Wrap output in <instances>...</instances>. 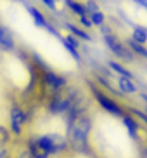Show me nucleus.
<instances>
[{"mask_svg":"<svg viewBox=\"0 0 147 158\" xmlns=\"http://www.w3.org/2000/svg\"><path fill=\"white\" fill-rule=\"evenodd\" d=\"M85 9H87V14H92V12H97V10H101V5L97 0H85Z\"/></svg>","mask_w":147,"mask_h":158,"instance_id":"obj_19","label":"nucleus"},{"mask_svg":"<svg viewBox=\"0 0 147 158\" xmlns=\"http://www.w3.org/2000/svg\"><path fill=\"white\" fill-rule=\"evenodd\" d=\"M35 141H37V144L49 155V156H50V155H55V153H61V151H64V149L68 148L66 137L61 135V134H55V132H52V134H43V135H40V137H37Z\"/></svg>","mask_w":147,"mask_h":158,"instance_id":"obj_2","label":"nucleus"},{"mask_svg":"<svg viewBox=\"0 0 147 158\" xmlns=\"http://www.w3.org/2000/svg\"><path fill=\"white\" fill-rule=\"evenodd\" d=\"M126 47L133 52L135 56H140V57H144V59H147V45L133 42L132 38H126Z\"/></svg>","mask_w":147,"mask_h":158,"instance_id":"obj_14","label":"nucleus"},{"mask_svg":"<svg viewBox=\"0 0 147 158\" xmlns=\"http://www.w3.org/2000/svg\"><path fill=\"white\" fill-rule=\"evenodd\" d=\"M40 2L50 10H57V0H40Z\"/></svg>","mask_w":147,"mask_h":158,"instance_id":"obj_25","label":"nucleus"},{"mask_svg":"<svg viewBox=\"0 0 147 158\" xmlns=\"http://www.w3.org/2000/svg\"><path fill=\"white\" fill-rule=\"evenodd\" d=\"M130 111H132V115H135V116H137V118H140V120H142L144 123H145V125H147V115H145V113H144V111H138L137 108H132Z\"/></svg>","mask_w":147,"mask_h":158,"instance_id":"obj_22","label":"nucleus"},{"mask_svg":"<svg viewBox=\"0 0 147 158\" xmlns=\"http://www.w3.org/2000/svg\"><path fill=\"white\" fill-rule=\"evenodd\" d=\"M102 40H104V44H106L107 49H109V51L113 52V56H116L118 59L128 61V63H132V61L135 59V54H133L132 51H130L128 47H126V44H123V42L120 40V38L116 37L114 33L104 35V37H102Z\"/></svg>","mask_w":147,"mask_h":158,"instance_id":"obj_3","label":"nucleus"},{"mask_svg":"<svg viewBox=\"0 0 147 158\" xmlns=\"http://www.w3.org/2000/svg\"><path fill=\"white\" fill-rule=\"evenodd\" d=\"M0 158H9V151L7 149H0Z\"/></svg>","mask_w":147,"mask_h":158,"instance_id":"obj_28","label":"nucleus"},{"mask_svg":"<svg viewBox=\"0 0 147 158\" xmlns=\"http://www.w3.org/2000/svg\"><path fill=\"white\" fill-rule=\"evenodd\" d=\"M132 40L137 44H142V45H147V28L144 26H133L132 30Z\"/></svg>","mask_w":147,"mask_h":158,"instance_id":"obj_15","label":"nucleus"},{"mask_svg":"<svg viewBox=\"0 0 147 158\" xmlns=\"http://www.w3.org/2000/svg\"><path fill=\"white\" fill-rule=\"evenodd\" d=\"M28 153H30V158H49V155L38 146L35 139H31L28 144Z\"/></svg>","mask_w":147,"mask_h":158,"instance_id":"obj_16","label":"nucleus"},{"mask_svg":"<svg viewBox=\"0 0 147 158\" xmlns=\"http://www.w3.org/2000/svg\"><path fill=\"white\" fill-rule=\"evenodd\" d=\"M66 30H68L71 35H74V37L78 38V40H85V42H92V35L87 31V30H83L81 26H74L73 23H64L62 24Z\"/></svg>","mask_w":147,"mask_h":158,"instance_id":"obj_9","label":"nucleus"},{"mask_svg":"<svg viewBox=\"0 0 147 158\" xmlns=\"http://www.w3.org/2000/svg\"><path fill=\"white\" fill-rule=\"evenodd\" d=\"M140 99H142L144 102H145V115H147V94H144V92H140Z\"/></svg>","mask_w":147,"mask_h":158,"instance_id":"obj_27","label":"nucleus"},{"mask_svg":"<svg viewBox=\"0 0 147 158\" xmlns=\"http://www.w3.org/2000/svg\"><path fill=\"white\" fill-rule=\"evenodd\" d=\"M57 38H59V42L62 44V47H64V49L69 52V54H71V57H73L74 61H78V63H80V61H81V54L78 52V49H76V47H73L71 44H68V42H66L64 38H62V35H59Z\"/></svg>","mask_w":147,"mask_h":158,"instance_id":"obj_17","label":"nucleus"},{"mask_svg":"<svg viewBox=\"0 0 147 158\" xmlns=\"http://www.w3.org/2000/svg\"><path fill=\"white\" fill-rule=\"evenodd\" d=\"M42 82H43V85H45V87L50 89V92L62 90V89H66V85H68L66 77H62V75H59V73H55V71H52V70H45L43 73H42Z\"/></svg>","mask_w":147,"mask_h":158,"instance_id":"obj_5","label":"nucleus"},{"mask_svg":"<svg viewBox=\"0 0 147 158\" xmlns=\"http://www.w3.org/2000/svg\"><path fill=\"white\" fill-rule=\"evenodd\" d=\"M0 47L5 49V51H14V47H16L12 35H10V31L5 28L4 24H0Z\"/></svg>","mask_w":147,"mask_h":158,"instance_id":"obj_10","label":"nucleus"},{"mask_svg":"<svg viewBox=\"0 0 147 158\" xmlns=\"http://www.w3.org/2000/svg\"><path fill=\"white\" fill-rule=\"evenodd\" d=\"M99 28V31H101V35L104 37V35H109V33H113V26H109V24H101V26H97Z\"/></svg>","mask_w":147,"mask_h":158,"instance_id":"obj_23","label":"nucleus"},{"mask_svg":"<svg viewBox=\"0 0 147 158\" xmlns=\"http://www.w3.org/2000/svg\"><path fill=\"white\" fill-rule=\"evenodd\" d=\"M62 2H64V5L68 7V10L71 12V14H76L78 18H80V16L87 14L85 5H83L81 2H78V0H62Z\"/></svg>","mask_w":147,"mask_h":158,"instance_id":"obj_13","label":"nucleus"},{"mask_svg":"<svg viewBox=\"0 0 147 158\" xmlns=\"http://www.w3.org/2000/svg\"><path fill=\"white\" fill-rule=\"evenodd\" d=\"M90 89H92V92H93V98H95V101L99 102V106L104 110V111H107L109 115H113V116H123L125 113H123V110L120 108V104L114 101L113 98H109V96H106V94L102 92L101 89H97L93 84H90Z\"/></svg>","mask_w":147,"mask_h":158,"instance_id":"obj_4","label":"nucleus"},{"mask_svg":"<svg viewBox=\"0 0 147 158\" xmlns=\"http://www.w3.org/2000/svg\"><path fill=\"white\" fill-rule=\"evenodd\" d=\"M121 120H123L125 129L128 130V135L132 137V139H137V134H138V122L135 120L132 115H128V113L121 116Z\"/></svg>","mask_w":147,"mask_h":158,"instance_id":"obj_11","label":"nucleus"},{"mask_svg":"<svg viewBox=\"0 0 147 158\" xmlns=\"http://www.w3.org/2000/svg\"><path fill=\"white\" fill-rule=\"evenodd\" d=\"M80 26H81L83 30H90V28H93V24H92V21H90V18H88V14L80 16Z\"/></svg>","mask_w":147,"mask_h":158,"instance_id":"obj_20","label":"nucleus"},{"mask_svg":"<svg viewBox=\"0 0 147 158\" xmlns=\"http://www.w3.org/2000/svg\"><path fill=\"white\" fill-rule=\"evenodd\" d=\"M26 10H28V14L31 16L33 19V23H35V26H38V28H43L45 30L47 26H49V19L45 18V14L42 12L38 7H35V5H26Z\"/></svg>","mask_w":147,"mask_h":158,"instance_id":"obj_7","label":"nucleus"},{"mask_svg":"<svg viewBox=\"0 0 147 158\" xmlns=\"http://www.w3.org/2000/svg\"><path fill=\"white\" fill-rule=\"evenodd\" d=\"M7 141H9V132H7L4 127L0 125V146H2V144H5Z\"/></svg>","mask_w":147,"mask_h":158,"instance_id":"obj_24","label":"nucleus"},{"mask_svg":"<svg viewBox=\"0 0 147 158\" xmlns=\"http://www.w3.org/2000/svg\"><path fill=\"white\" fill-rule=\"evenodd\" d=\"M116 84H118V90L125 96H133L137 92V85L133 84L132 78H126V77H118L116 78Z\"/></svg>","mask_w":147,"mask_h":158,"instance_id":"obj_8","label":"nucleus"},{"mask_svg":"<svg viewBox=\"0 0 147 158\" xmlns=\"http://www.w3.org/2000/svg\"><path fill=\"white\" fill-rule=\"evenodd\" d=\"M90 21H92L93 26H101V24L106 23V14L102 12V10H97V12H92V14H88Z\"/></svg>","mask_w":147,"mask_h":158,"instance_id":"obj_18","label":"nucleus"},{"mask_svg":"<svg viewBox=\"0 0 147 158\" xmlns=\"http://www.w3.org/2000/svg\"><path fill=\"white\" fill-rule=\"evenodd\" d=\"M137 5H140L142 9H147V0H133Z\"/></svg>","mask_w":147,"mask_h":158,"instance_id":"obj_26","label":"nucleus"},{"mask_svg":"<svg viewBox=\"0 0 147 158\" xmlns=\"http://www.w3.org/2000/svg\"><path fill=\"white\" fill-rule=\"evenodd\" d=\"M9 118H10V130H12L16 135H19L23 132V125L26 123V113L23 111L21 106L14 104V106L10 108Z\"/></svg>","mask_w":147,"mask_h":158,"instance_id":"obj_6","label":"nucleus"},{"mask_svg":"<svg viewBox=\"0 0 147 158\" xmlns=\"http://www.w3.org/2000/svg\"><path fill=\"white\" fill-rule=\"evenodd\" d=\"M107 66H109V70L111 71H114V73H118L120 77H126V78H132L133 80L135 77H133V73L126 68V66H123L120 63V61H114V59H109L107 61Z\"/></svg>","mask_w":147,"mask_h":158,"instance_id":"obj_12","label":"nucleus"},{"mask_svg":"<svg viewBox=\"0 0 147 158\" xmlns=\"http://www.w3.org/2000/svg\"><path fill=\"white\" fill-rule=\"evenodd\" d=\"M90 129H92V120L85 113L74 116L68 123V134H66L68 144L76 151H87V139Z\"/></svg>","mask_w":147,"mask_h":158,"instance_id":"obj_1","label":"nucleus"},{"mask_svg":"<svg viewBox=\"0 0 147 158\" xmlns=\"http://www.w3.org/2000/svg\"><path fill=\"white\" fill-rule=\"evenodd\" d=\"M62 38H64V40H66L68 44H71L73 47L80 49V40H78L76 37H74V35H71V33H69V35H62Z\"/></svg>","mask_w":147,"mask_h":158,"instance_id":"obj_21","label":"nucleus"}]
</instances>
